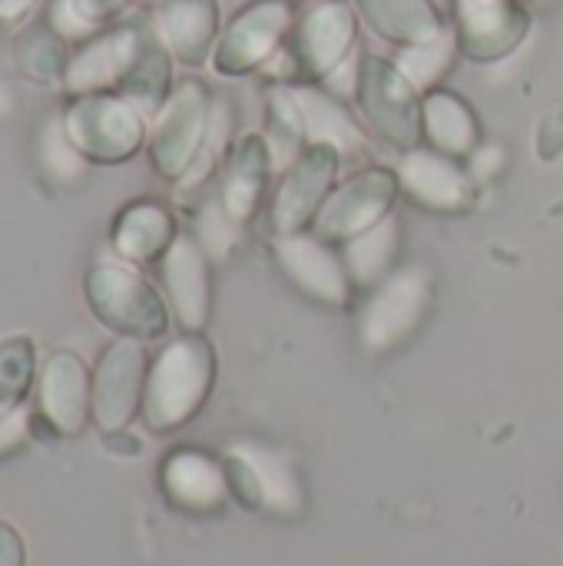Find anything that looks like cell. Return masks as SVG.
I'll return each mask as SVG.
<instances>
[{
	"label": "cell",
	"instance_id": "6",
	"mask_svg": "<svg viewBox=\"0 0 563 566\" xmlns=\"http://www.w3.org/2000/svg\"><path fill=\"white\" fill-rule=\"evenodd\" d=\"M428 302L431 275L425 269H402L382 279L378 292L372 295L362 315V345L368 352H388L402 345L425 318Z\"/></svg>",
	"mask_w": 563,
	"mask_h": 566
},
{
	"label": "cell",
	"instance_id": "28",
	"mask_svg": "<svg viewBox=\"0 0 563 566\" xmlns=\"http://www.w3.org/2000/svg\"><path fill=\"white\" fill-rule=\"evenodd\" d=\"M504 166V149L501 146H481V149H471V176L475 179H491L498 176Z\"/></svg>",
	"mask_w": 563,
	"mask_h": 566
},
{
	"label": "cell",
	"instance_id": "20",
	"mask_svg": "<svg viewBox=\"0 0 563 566\" xmlns=\"http://www.w3.org/2000/svg\"><path fill=\"white\" fill-rule=\"evenodd\" d=\"M156 30L176 56L196 63L212 30L209 0H166L156 13Z\"/></svg>",
	"mask_w": 563,
	"mask_h": 566
},
{
	"label": "cell",
	"instance_id": "19",
	"mask_svg": "<svg viewBox=\"0 0 563 566\" xmlns=\"http://www.w3.org/2000/svg\"><path fill=\"white\" fill-rule=\"evenodd\" d=\"M395 252H398V222H395V216H385L378 226L352 235L342 249V259H345L352 282L375 285L382 279H388Z\"/></svg>",
	"mask_w": 563,
	"mask_h": 566
},
{
	"label": "cell",
	"instance_id": "21",
	"mask_svg": "<svg viewBox=\"0 0 563 566\" xmlns=\"http://www.w3.org/2000/svg\"><path fill=\"white\" fill-rule=\"evenodd\" d=\"M37 163H40V172L56 186H73L90 169V159L73 146L60 109H53L37 133Z\"/></svg>",
	"mask_w": 563,
	"mask_h": 566
},
{
	"label": "cell",
	"instance_id": "23",
	"mask_svg": "<svg viewBox=\"0 0 563 566\" xmlns=\"http://www.w3.org/2000/svg\"><path fill=\"white\" fill-rule=\"evenodd\" d=\"M192 239L202 245V252L209 255V259H226L236 245H239V239H242V222L239 219H232L229 212H226V206H222V199H212V202H206L199 212H196V232H192Z\"/></svg>",
	"mask_w": 563,
	"mask_h": 566
},
{
	"label": "cell",
	"instance_id": "7",
	"mask_svg": "<svg viewBox=\"0 0 563 566\" xmlns=\"http://www.w3.org/2000/svg\"><path fill=\"white\" fill-rule=\"evenodd\" d=\"M398 189V172L388 169H368L348 179L325 199V206L312 219L315 235L325 242H348L352 235L378 226L385 216H392Z\"/></svg>",
	"mask_w": 563,
	"mask_h": 566
},
{
	"label": "cell",
	"instance_id": "17",
	"mask_svg": "<svg viewBox=\"0 0 563 566\" xmlns=\"http://www.w3.org/2000/svg\"><path fill=\"white\" fill-rule=\"evenodd\" d=\"M70 43L63 36H56L46 23L27 27L20 30L17 43H13V63L17 73L30 83H60L63 86V73L70 63Z\"/></svg>",
	"mask_w": 563,
	"mask_h": 566
},
{
	"label": "cell",
	"instance_id": "18",
	"mask_svg": "<svg viewBox=\"0 0 563 566\" xmlns=\"http://www.w3.org/2000/svg\"><path fill=\"white\" fill-rule=\"evenodd\" d=\"M269 163H272V153L262 149L256 139L246 143L222 182V206L232 219H239L242 226L256 216L259 202H262V189H265V179H269Z\"/></svg>",
	"mask_w": 563,
	"mask_h": 566
},
{
	"label": "cell",
	"instance_id": "15",
	"mask_svg": "<svg viewBox=\"0 0 563 566\" xmlns=\"http://www.w3.org/2000/svg\"><path fill=\"white\" fill-rule=\"evenodd\" d=\"M159 488H163V494H166V501L173 507L189 511V514L219 511L226 504V494H229L226 468L219 461H212L209 454L192 451V448L173 451L163 461Z\"/></svg>",
	"mask_w": 563,
	"mask_h": 566
},
{
	"label": "cell",
	"instance_id": "13",
	"mask_svg": "<svg viewBox=\"0 0 563 566\" xmlns=\"http://www.w3.org/2000/svg\"><path fill=\"white\" fill-rule=\"evenodd\" d=\"M209 255L192 235H176L169 252L159 259L166 302L176 322L186 332H202L212 312V282H209Z\"/></svg>",
	"mask_w": 563,
	"mask_h": 566
},
{
	"label": "cell",
	"instance_id": "22",
	"mask_svg": "<svg viewBox=\"0 0 563 566\" xmlns=\"http://www.w3.org/2000/svg\"><path fill=\"white\" fill-rule=\"evenodd\" d=\"M37 345L30 335L0 338V401H27L37 385Z\"/></svg>",
	"mask_w": 563,
	"mask_h": 566
},
{
	"label": "cell",
	"instance_id": "14",
	"mask_svg": "<svg viewBox=\"0 0 563 566\" xmlns=\"http://www.w3.org/2000/svg\"><path fill=\"white\" fill-rule=\"evenodd\" d=\"M398 186L425 209L461 212L475 202V176L458 169L448 156L415 149L402 159Z\"/></svg>",
	"mask_w": 563,
	"mask_h": 566
},
{
	"label": "cell",
	"instance_id": "9",
	"mask_svg": "<svg viewBox=\"0 0 563 566\" xmlns=\"http://www.w3.org/2000/svg\"><path fill=\"white\" fill-rule=\"evenodd\" d=\"M202 143H206L202 96H199L196 83H186L156 113V123L149 133V159L163 179L179 182L192 169Z\"/></svg>",
	"mask_w": 563,
	"mask_h": 566
},
{
	"label": "cell",
	"instance_id": "2",
	"mask_svg": "<svg viewBox=\"0 0 563 566\" xmlns=\"http://www.w3.org/2000/svg\"><path fill=\"white\" fill-rule=\"evenodd\" d=\"M83 295L93 318L110 328L116 338L133 342H156L169 332L173 308L163 292L123 259H100L83 275Z\"/></svg>",
	"mask_w": 563,
	"mask_h": 566
},
{
	"label": "cell",
	"instance_id": "10",
	"mask_svg": "<svg viewBox=\"0 0 563 566\" xmlns=\"http://www.w3.org/2000/svg\"><path fill=\"white\" fill-rule=\"evenodd\" d=\"M143 36L133 27H113L100 30L96 36L76 43L70 50V63L63 73V90L70 96H86V93H116L123 80L129 76Z\"/></svg>",
	"mask_w": 563,
	"mask_h": 566
},
{
	"label": "cell",
	"instance_id": "25",
	"mask_svg": "<svg viewBox=\"0 0 563 566\" xmlns=\"http://www.w3.org/2000/svg\"><path fill=\"white\" fill-rule=\"evenodd\" d=\"M33 408L27 401H0V461L20 454L33 431Z\"/></svg>",
	"mask_w": 563,
	"mask_h": 566
},
{
	"label": "cell",
	"instance_id": "5",
	"mask_svg": "<svg viewBox=\"0 0 563 566\" xmlns=\"http://www.w3.org/2000/svg\"><path fill=\"white\" fill-rule=\"evenodd\" d=\"M149 358L143 342L116 338L93 368V424L100 434L126 431L139 418Z\"/></svg>",
	"mask_w": 563,
	"mask_h": 566
},
{
	"label": "cell",
	"instance_id": "26",
	"mask_svg": "<svg viewBox=\"0 0 563 566\" xmlns=\"http://www.w3.org/2000/svg\"><path fill=\"white\" fill-rule=\"evenodd\" d=\"M40 7H46V0H0V36L23 30Z\"/></svg>",
	"mask_w": 563,
	"mask_h": 566
},
{
	"label": "cell",
	"instance_id": "1",
	"mask_svg": "<svg viewBox=\"0 0 563 566\" xmlns=\"http://www.w3.org/2000/svg\"><path fill=\"white\" fill-rule=\"evenodd\" d=\"M216 381V355L199 332H186L163 345L149 361L139 418L153 434H169L189 424Z\"/></svg>",
	"mask_w": 563,
	"mask_h": 566
},
{
	"label": "cell",
	"instance_id": "4",
	"mask_svg": "<svg viewBox=\"0 0 563 566\" xmlns=\"http://www.w3.org/2000/svg\"><path fill=\"white\" fill-rule=\"evenodd\" d=\"M33 418L56 438H76L93 424V371L73 348H56L40 361Z\"/></svg>",
	"mask_w": 563,
	"mask_h": 566
},
{
	"label": "cell",
	"instance_id": "29",
	"mask_svg": "<svg viewBox=\"0 0 563 566\" xmlns=\"http://www.w3.org/2000/svg\"><path fill=\"white\" fill-rule=\"evenodd\" d=\"M13 106H17V96H13V90L0 80V119H3V116H10V113H13Z\"/></svg>",
	"mask_w": 563,
	"mask_h": 566
},
{
	"label": "cell",
	"instance_id": "12",
	"mask_svg": "<svg viewBox=\"0 0 563 566\" xmlns=\"http://www.w3.org/2000/svg\"><path fill=\"white\" fill-rule=\"evenodd\" d=\"M338 172V153L329 143H315L285 176L279 196L272 202V226L275 235L299 232L305 222L319 216L325 199L332 196V182Z\"/></svg>",
	"mask_w": 563,
	"mask_h": 566
},
{
	"label": "cell",
	"instance_id": "8",
	"mask_svg": "<svg viewBox=\"0 0 563 566\" xmlns=\"http://www.w3.org/2000/svg\"><path fill=\"white\" fill-rule=\"evenodd\" d=\"M226 481L229 491L246 504L272 514H295L299 511V481L285 458L259 444H232L226 451Z\"/></svg>",
	"mask_w": 563,
	"mask_h": 566
},
{
	"label": "cell",
	"instance_id": "11",
	"mask_svg": "<svg viewBox=\"0 0 563 566\" xmlns=\"http://www.w3.org/2000/svg\"><path fill=\"white\" fill-rule=\"evenodd\" d=\"M272 252L289 275L295 289H302L309 298L322 305H345L352 292V279L345 269V259L329 249L325 239L319 235H302V232H282L272 239Z\"/></svg>",
	"mask_w": 563,
	"mask_h": 566
},
{
	"label": "cell",
	"instance_id": "27",
	"mask_svg": "<svg viewBox=\"0 0 563 566\" xmlns=\"http://www.w3.org/2000/svg\"><path fill=\"white\" fill-rule=\"evenodd\" d=\"M0 566H27V544L7 521H0Z\"/></svg>",
	"mask_w": 563,
	"mask_h": 566
},
{
	"label": "cell",
	"instance_id": "3",
	"mask_svg": "<svg viewBox=\"0 0 563 566\" xmlns=\"http://www.w3.org/2000/svg\"><path fill=\"white\" fill-rule=\"evenodd\" d=\"M60 113L73 146L96 166H119L146 143V116L119 93L70 96Z\"/></svg>",
	"mask_w": 563,
	"mask_h": 566
},
{
	"label": "cell",
	"instance_id": "16",
	"mask_svg": "<svg viewBox=\"0 0 563 566\" xmlns=\"http://www.w3.org/2000/svg\"><path fill=\"white\" fill-rule=\"evenodd\" d=\"M176 235H179L176 219L163 202L136 199L116 212L110 229V249L116 259L129 265H146V262H159L176 242Z\"/></svg>",
	"mask_w": 563,
	"mask_h": 566
},
{
	"label": "cell",
	"instance_id": "24",
	"mask_svg": "<svg viewBox=\"0 0 563 566\" xmlns=\"http://www.w3.org/2000/svg\"><path fill=\"white\" fill-rule=\"evenodd\" d=\"M428 133L435 139V146L441 153H471L475 149V123L468 119V113L451 103V99H438L431 103L428 113Z\"/></svg>",
	"mask_w": 563,
	"mask_h": 566
}]
</instances>
